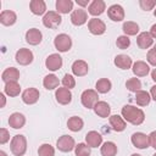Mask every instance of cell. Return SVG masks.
I'll use <instances>...</instances> for the list:
<instances>
[{
    "label": "cell",
    "mask_w": 156,
    "mask_h": 156,
    "mask_svg": "<svg viewBox=\"0 0 156 156\" xmlns=\"http://www.w3.org/2000/svg\"><path fill=\"white\" fill-rule=\"evenodd\" d=\"M122 117L126 122H129L133 126H140L145 121V113L141 108H138L132 105H124L122 107Z\"/></svg>",
    "instance_id": "obj_1"
},
{
    "label": "cell",
    "mask_w": 156,
    "mask_h": 156,
    "mask_svg": "<svg viewBox=\"0 0 156 156\" xmlns=\"http://www.w3.org/2000/svg\"><path fill=\"white\" fill-rule=\"evenodd\" d=\"M10 149L11 152L15 156H23L27 151V139L22 134H17L12 136L11 143H10Z\"/></svg>",
    "instance_id": "obj_2"
},
{
    "label": "cell",
    "mask_w": 156,
    "mask_h": 156,
    "mask_svg": "<svg viewBox=\"0 0 156 156\" xmlns=\"http://www.w3.org/2000/svg\"><path fill=\"white\" fill-rule=\"evenodd\" d=\"M99 101V93L94 89H87L80 95V102L85 108H94L95 104Z\"/></svg>",
    "instance_id": "obj_3"
},
{
    "label": "cell",
    "mask_w": 156,
    "mask_h": 156,
    "mask_svg": "<svg viewBox=\"0 0 156 156\" xmlns=\"http://www.w3.org/2000/svg\"><path fill=\"white\" fill-rule=\"evenodd\" d=\"M62 22V18H61V15L57 12V11H49L44 15L43 17V24L49 28V29H55L57 28Z\"/></svg>",
    "instance_id": "obj_4"
},
{
    "label": "cell",
    "mask_w": 156,
    "mask_h": 156,
    "mask_svg": "<svg viewBox=\"0 0 156 156\" xmlns=\"http://www.w3.org/2000/svg\"><path fill=\"white\" fill-rule=\"evenodd\" d=\"M54 45L58 50V52H67L72 48V39L68 34L61 33L54 39Z\"/></svg>",
    "instance_id": "obj_5"
},
{
    "label": "cell",
    "mask_w": 156,
    "mask_h": 156,
    "mask_svg": "<svg viewBox=\"0 0 156 156\" xmlns=\"http://www.w3.org/2000/svg\"><path fill=\"white\" fill-rule=\"evenodd\" d=\"M56 147L62 152H69L76 147L74 139L71 135H67V134L61 135L56 141Z\"/></svg>",
    "instance_id": "obj_6"
},
{
    "label": "cell",
    "mask_w": 156,
    "mask_h": 156,
    "mask_svg": "<svg viewBox=\"0 0 156 156\" xmlns=\"http://www.w3.org/2000/svg\"><path fill=\"white\" fill-rule=\"evenodd\" d=\"M15 58H16V62L20 63L21 66H28L33 62V52L29 50V49H26V48H22L20 50H17L16 55H15Z\"/></svg>",
    "instance_id": "obj_7"
},
{
    "label": "cell",
    "mask_w": 156,
    "mask_h": 156,
    "mask_svg": "<svg viewBox=\"0 0 156 156\" xmlns=\"http://www.w3.org/2000/svg\"><path fill=\"white\" fill-rule=\"evenodd\" d=\"M130 141L132 144L136 147V149H146L150 146V143H149V135H146L145 133H141V132H136V133H133L132 136H130Z\"/></svg>",
    "instance_id": "obj_8"
},
{
    "label": "cell",
    "mask_w": 156,
    "mask_h": 156,
    "mask_svg": "<svg viewBox=\"0 0 156 156\" xmlns=\"http://www.w3.org/2000/svg\"><path fill=\"white\" fill-rule=\"evenodd\" d=\"M88 29L94 35H101L106 30V24L104 21L94 17V18H90L88 21Z\"/></svg>",
    "instance_id": "obj_9"
},
{
    "label": "cell",
    "mask_w": 156,
    "mask_h": 156,
    "mask_svg": "<svg viewBox=\"0 0 156 156\" xmlns=\"http://www.w3.org/2000/svg\"><path fill=\"white\" fill-rule=\"evenodd\" d=\"M88 21V12L82 9V7H78L77 10H73L72 13H71V22L73 26H83Z\"/></svg>",
    "instance_id": "obj_10"
},
{
    "label": "cell",
    "mask_w": 156,
    "mask_h": 156,
    "mask_svg": "<svg viewBox=\"0 0 156 156\" xmlns=\"http://www.w3.org/2000/svg\"><path fill=\"white\" fill-rule=\"evenodd\" d=\"M107 16L113 22H121L122 20H124V10L121 5L113 4L107 9Z\"/></svg>",
    "instance_id": "obj_11"
},
{
    "label": "cell",
    "mask_w": 156,
    "mask_h": 156,
    "mask_svg": "<svg viewBox=\"0 0 156 156\" xmlns=\"http://www.w3.org/2000/svg\"><path fill=\"white\" fill-rule=\"evenodd\" d=\"M62 57L58 55V54H51L46 57L45 60V66L49 71L51 72H55V71H58L61 67H62Z\"/></svg>",
    "instance_id": "obj_12"
},
{
    "label": "cell",
    "mask_w": 156,
    "mask_h": 156,
    "mask_svg": "<svg viewBox=\"0 0 156 156\" xmlns=\"http://www.w3.org/2000/svg\"><path fill=\"white\" fill-rule=\"evenodd\" d=\"M39 96H40V93L38 89L28 88V89L23 90V93H22V101L27 105H34L35 102H38Z\"/></svg>",
    "instance_id": "obj_13"
},
{
    "label": "cell",
    "mask_w": 156,
    "mask_h": 156,
    "mask_svg": "<svg viewBox=\"0 0 156 156\" xmlns=\"http://www.w3.org/2000/svg\"><path fill=\"white\" fill-rule=\"evenodd\" d=\"M55 98L60 105H68L72 101V93L67 88H57L55 91Z\"/></svg>",
    "instance_id": "obj_14"
},
{
    "label": "cell",
    "mask_w": 156,
    "mask_h": 156,
    "mask_svg": "<svg viewBox=\"0 0 156 156\" xmlns=\"http://www.w3.org/2000/svg\"><path fill=\"white\" fill-rule=\"evenodd\" d=\"M43 40V34L37 28H30L26 32V41L29 45H38Z\"/></svg>",
    "instance_id": "obj_15"
},
{
    "label": "cell",
    "mask_w": 156,
    "mask_h": 156,
    "mask_svg": "<svg viewBox=\"0 0 156 156\" xmlns=\"http://www.w3.org/2000/svg\"><path fill=\"white\" fill-rule=\"evenodd\" d=\"M72 73L77 77H84L85 74H88V71H89V66L85 61L83 60H76L73 63H72Z\"/></svg>",
    "instance_id": "obj_16"
},
{
    "label": "cell",
    "mask_w": 156,
    "mask_h": 156,
    "mask_svg": "<svg viewBox=\"0 0 156 156\" xmlns=\"http://www.w3.org/2000/svg\"><path fill=\"white\" fill-rule=\"evenodd\" d=\"M85 144L90 147H98L102 144V136L96 130H90L85 135Z\"/></svg>",
    "instance_id": "obj_17"
},
{
    "label": "cell",
    "mask_w": 156,
    "mask_h": 156,
    "mask_svg": "<svg viewBox=\"0 0 156 156\" xmlns=\"http://www.w3.org/2000/svg\"><path fill=\"white\" fill-rule=\"evenodd\" d=\"M105 10H106V4L102 0H93L88 6V12L91 16H100L105 12Z\"/></svg>",
    "instance_id": "obj_18"
},
{
    "label": "cell",
    "mask_w": 156,
    "mask_h": 156,
    "mask_svg": "<svg viewBox=\"0 0 156 156\" xmlns=\"http://www.w3.org/2000/svg\"><path fill=\"white\" fill-rule=\"evenodd\" d=\"M9 124L13 129H21V128H23V126L26 124V117H24V115H22L20 112H13L9 117Z\"/></svg>",
    "instance_id": "obj_19"
},
{
    "label": "cell",
    "mask_w": 156,
    "mask_h": 156,
    "mask_svg": "<svg viewBox=\"0 0 156 156\" xmlns=\"http://www.w3.org/2000/svg\"><path fill=\"white\" fill-rule=\"evenodd\" d=\"M136 44L140 49H149L154 44V38L149 32H141L136 37Z\"/></svg>",
    "instance_id": "obj_20"
},
{
    "label": "cell",
    "mask_w": 156,
    "mask_h": 156,
    "mask_svg": "<svg viewBox=\"0 0 156 156\" xmlns=\"http://www.w3.org/2000/svg\"><path fill=\"white\" fill-rule=\"evenodd\" d=\"M132 71L135 77H145L150 72V66L144 61H135L132 66Z\"/></svg>",
    "instance_id": "obj_21"
},
{
    "label": "cell",
    "mask_w": 156,
    "mask_h": 156,
    "mask_svg": "<svg viewBox=\"0 0 156 156\" xmlns=\"http://www.w3.org/2000/svg\"><path fill=\"white\" fill-rule=\"evenodd\" d=\"M108 122H110V126L111 128L115 130V132H123L127 127L126 124V121L122 116H118V115H112L108 117Z\"/></svg>",
    "instance_id": "obj_22"
},
{
    "label": "cell",
    "mask_w": 156,
    "mask_h": 156,
    "mask_svg": "<svg viewBox=\"0 0 156 156\" xmlns=\"http://www.w3.org/2000/svg\"><path fill=\"white\" fill-rule=\"evenodd\" d=\"M93 110L95 115H98L101 118H107L110 117V113H111V107L106 101H98Z\"/></svg>",
    "instance_id": "obj_23"
},
{
    "label": "cell",
    "mask_w": 156,
    "mask_h": 156,
    "mask_svg": "<svg viewBox=\"0 0 156 156\" xmlns=\"http://www.w3.org/2000/svg\"><path fill=\"white\" fill-rule=\"evenodd\" d=\"M29 9H30V12L37 16L46 13V4L43 0H32L29 2Z\"/></svg>",
    "instance_id": "obj_24"
},
{
    "label": "cell",
    "mask_w": 156,
    "mask_h": 156,
    "mask_svg": "<svg viewBox=\"0 0 156 156\" xmlns=\"http://www.w3.org/2000/svg\"><path fill=\"white\" fill-rule=\"evenodd\" d=\"M16 21H17V16H16V13H15L13 11H11V10H4V11L0 13V22H1V24L6 26V27L15 24Z\"/></svg>",
    "instance_id": "obj_25"
},
{
    "label": "cell",
    "mask_w": 156,
    "mask_h": 156,
    "mask_svg": "<svg viewBox=\"0 0 156 156\" xmlns=\"http://www.w3.org/2000/svg\"><path fill=\"white\" fill-rule=\"evenodd\" d=\"M1 79L5 82V83H9V82H17L20 79V71L15 67H9L6 68L2 74H1Z\"/></svg>",
    "instance_id": "obj_26"
},
{
    "label": "cell",
    "mask_w": 156,
    "mask_h": 156,
    "mask_svg": "<svg viewBox=\"0 0 156 156\" xmlns=\"http://www.w3.org/2000/svg\"><path fill=\"white\" fill-rule=\"evenodd\" d=\"M115 65L121 68V69H128L133 66V61L132 58L128 56V55H124V54H121V55H117L115 57Z\"/></svg>",
    "instance_id": "obj_27"
},
{
    "label": "cell",
    "mask_w": 156,
    "mask_h": 156,
    "mask_svg": "<svg viewBox=\"0 0 156 156\" xmlns=\"http://www.w3.org/2000/svg\"><path fill=\"white\" fill-rule=\"evenodd\" d=\"M4 93L7 96H10V98L18 96L20 93H21V85L18 84V82H9V83H5Z\"/></svg>",
    "instance_id": "obj_28"
},
{
    "label": "cell",
    "mask_w": 156,
    "mask_h": 156,
    "mask_svg": "<svg viewBox=\"0 0 156 156\" xmlns=\"http://www.w3.org/2000/svg\"><path fill=\"white\" fill-rule=\"evenodd\" d=\"M58 84H60L58 78H57L55 74H52V73L45 76L44 79H43V85H44V88H45L46 90H54V89H57Z\"/></svg>",
    "instance_id": "obj_29"
},
{
    "label": "cell",
    "mask_w": 156,
    "mask_h": 156,
    "mask_svg": "<svg viewBox=\"0 0 156 156\" xmlns=\"http://www.w3.org/2000/svg\"><path fill=\"white\" fill-rule=\"evenodd\" d=\"M101 156H116L117 155V145L113 141H105L100 149Z\"/></svg>",
    "instance_id": "obj_30"
},
{
    "label": "cell",
    "mask_w": 156,
    "mask_h": 156,
    "mask_svg": "<svg viewBox=\"0 0 156 156\" xmlns=\"http://www.w3.org/2000/svg\"><path fill=\"white\" fill-rule=\"evenodd\" d=\"M111 88H112V83H111V80L107 79V78H100V79L96 82V84H95V90H96L98 93H100V94H106V93H108V91L111 90Z\"/></svg>",
    "instance_id": "obj_31"
},
{
    "label": "cell",
    "mask_w": 156,
    "mask_h": 156,
    "mask_svg": "<svg viewBox=\"0 0 156 156\" xmlns=\"http://www.w3.org/2000/svg\"><path fill=\"white\" fill-rule=\"evenodd\" d=\"M67 127H68V129L72 130V132H79V130L84 127V122H83V119H82L80 117H78V116H72V117H69L68 121H67Z\"/></svg>",
    "instance_id": "obj_32"
},
{
    "label": "cell",
    "mask_w": 156,
    "mask_h": 156,
    "mask_svg": "<svg viewBox=\"0 0 156 156\" xmlns=\"http://www.w3.org/2000/svg\"><path fill=\"white\" fill-rule=\"evenodd\" d=\"M56 10L58 13H68L73 10V1L72 0H57L56 1Z\"/></svg>",
    "instance_id": "obj_33"
},
{
    "label": "cell",
    "mask_w": 156,
    "mask_h": 156,
    "mask_svg": "<svg viewBox=\"0 0 156 156\" xmlns=\"http://www.w3.org/2000/svg\"><path fill=\"white\" fill-rule=\"evenodd\" d=\"M122 30L124 33V35L129 37V35H136L139 32V26L138 23L133 22V21H127L123 23L122 26Z\"/></svg>",
    "instance_id": "obj_34"
},
{
    "label": "cell",
    "mask_w": 156,
    "mask_h": 156,
    "mask_svg": "<svg viewBox=\"0 0 156 156\" xmlns=\"http://www.w3.org/2000/svg\"><path fill=\"white\" fill-rule=\"evenodd\" d=\"M151 101V96L150 93L145 91V90H139L135 93V102L139 106H147Z\"/></svg>",
    "instance_id": "obj_35"
},
{
    "label": "cell",
    "mask_w": 156,
    "mask_h": 156,
    "mask_svg": "<svg viewBox=\"0 0 156 156\" xmlns=\"http://www.w3.org/2000/svg\"><path fill=\"white\" fill-rule=\"evenodd\" d=\"M126 88L132 91V93H136L139 90H141V82L139 80V78H129L126 82Z\"/></svg>",
    "instance_id": "obj_36"
},
{
    "label": "cell",
    "mask_w": 156,
    "mask_h": 156,
    "mask_svg": "<svg viewBox=\"0 0 156 156\" xmlns=\"http://www.w3.org/2000/svg\"><path fill=\"white\" fill-rule=\"evenodd\" d=\"M39 156H55V149L50 144H41L38 149Z\"/></svg>",
    "instance_id": "obj_37"
},
{
    "label": "cell",
    "mask_w": 156,
    "mask_h": 156,
    "mask_svg": "<svg viewBox=\"0 0 156 156\" xmlns=\"http://www.w3.org/2000/svg\"><path fill=\"white\" fill-rule=\"evenodd\" d=\"M74 154L76 156H90V146H88L84 143H79L74 147Z\"/></svg>",
    "instance_id": "obj_38"
},
{
    "label": "cell",
    "mask_w": 156,
    "mask_h": 156,
    "mask_svg": "<svg viewBox=\"0 0 156 156\" xmlns=\"http://www.w3.org/2000/svg\"><path fill=\"white\" fill-rule=\"evenodd\" d=\"M129 45H130V39H129V37H127V35H119V37L116 39V46H117L118 49H121V50L128 49Z\"/></svg>",
    "instance_id": "obj_39"
},
{
    "label": "cell",
    "mask_w": 156,
    "mask_h": 156,
    "mask_svg": "<svg viewBox=\"0 0 156 156\" xmlns=\"http://www.w3.org/2000/svg\"><path fill=\"white\" fill-rule=\"evenodd\" d=\"M61 83H62L63 88H67V89H69V90L76 87V79H74V77H73L72 74H68V73H66V74L63 76Z\"/></svg>",
    "instance_id": "obj_40"
},
{
    "label": "cell",
    "mask_w": 156,
    "mask_h": 156,
    "mask_svg": "<svg viewBox=\"0 0 156 156\" xmlns=\"http://www.w3.org/2000/svg\"><path fill=\"white\" fill-rule=\"evenodd\" d=\"M139 6L144 11L154 10V7L156 6V0H139Z\"/></svg>",
    "instance_id": "obj_41"
},
{
    "label": "cell",
    "mask_w": 156,
    "mask_h": 156,
    "mask_svg": "<svg viewBox=\"0 0 156 156\" xmlns=\"http://www.w3.org/2000/svg\"><path fill=\"white\" fill-rule=\"evenodd\" d=\"M9 140H10V133H9V130L6 128H1L0 129V144L4 145Z\"/></svg>",
    "instance_id": "obj_42"
},
{
    "label": "cell",
    "mask_w": 156,
    "mask_h": 156,
    "mask_svg": "<svg viewBox=\"0 0 156 156\" xmlns=\"http://www.w3.org/2000/svg\"><path fill=\"white\" fill-rule=\"evenodd\" d=\"M146 60H147V62L151 66H155L156 67V50L155 49H150L149 50L147 56H146Z\"/></svg>",
    "instance_id": "obj_43"
},
{
    "label": "cell",
    "mask_w": 156,
    "mask_h": 156,
    "mask_svg": "<svg viewBox=\"0 0 156 156\" xmlns=\"http://www.w3.org/2000/svg\"><path fill=\"white\" fill-rule=\"evenodd\" d=\"M149 143H150V146H152L156 150V130L149 134Z\"/></svg>",
    "instance_id": "obj_44"
},
{
    "label": "cell",
    "mask_w": 156,
    "mask_h": 156,
    "mask_svg": "<svg viewBox=\"0 0 156 156\" xmlns=\"http://www.w3.org/2000/svg\"><path fill=\"white\" fill-rule=\"evenodd\" d=\"M150 96L154 101H156V85H152L150 89Z\"/></svg>",
    "instance_id": "obj_45"
},
{
    "label": "cell",
    "mask_w": 156,
    "mask_h": 156,
    "mask_svg": "<svg viewBox=\"0 0 156 156\" xmlns=\"http://www.w3.org/2000/svg\"><path fill=\"white\" fill-rule=\"evenodd\" d=\"M79 6H82V7H84V6H89L90 4H89V0H77L76 1Z\"/></svg>",
    "instance_id": "obj_46"
},
{
    "label": "cell",
    "mask_w": 156,
    "mask_h": 156,
    "mask_svg": "<svg viewBox=\"0 0 156 156\" xmlns=\"http://www.w3.org/2000/svg\"><path fill=\"white\" fill-rule=\"evenodd\" d=\"M149 33L151 34V37H152L154 39H156V23L151 26V28H150V32H149Z\"/></svg>",
    "instance_id": "obj_47"
},
{
    "label": "cell",
    "mask_w": 156,
    "mask_h": 156,
    "mask_svg": "<svg viewBox=\"0 0 156 156\" xmlns=\"http://www.w3.org/2000/svg\"><path fill=\"white\" fill-rule=\"evenodd\" d=\"M0 98H1V107H5V104H6V99H5V93H1V94H0Z\"/></svg>",
    "instance_id": "obj_48"
},
{
    "label": "cell",
    "mask_w": 156,
    "mask_h": 156,
    "mask_svg": "<svg viewBox=\"0 0 156 156\" xmlns=\"http://www.w3.org/2000/svg\"><path fill=\"white\" fill-rule=\"evenodd\" d=\"M151 78H152L154 82H156V68L152 69V72H151Z\"/></svg>",
    "instance_id": "obj_49"
},
{
    "label": "cell",
    "mask_w": 156,
    "mask_h": 156,
    "mask_svg": "<svg viewBox=\"0 0 156 156\" xmlns=\"http://www.w3.org/2000/svg\"><path fill=\"white\" fill-rule=\"evenodd\" d=\"M0 156H7V155H6V152H5V151H2V150H1V151H0Z\"/></svg>",
    "instance_id": "obj_50"
},
{
    "label": "cell",
    "mask_w": 156,
    "mask_h": 156,
    "mask_svg": "<svg viewBox=\"0 0 156 156\" xmlns=\"http://www.w3.org/2000/svg\"><path fill=\"white\" fill-rule=\"evenodd\" d=\"M130 156H141V155H139V154H132Z\"/></svg>",
    "instance_id": "obj_51"
},
{
    "label": "cell",
    "mask_w": 156,
    "mask_h": 156,
    "mask_svg": "<svg viewBox=\"0 0 156 156\" xmlns=\"http://www.w3.org/2000/svg\"><path fill=\"white\" fill-rule=\"evenodd\" d=\"M154 15H155V17H156V9L154 10Z\"/></svg>",
    "instance_id": "obj_52"
},
{
    "label": "cell",
    "mask_w": 156,
    "mask_h": 156,
    "mask_svg": "<svg viewBox=\"0 0 156 156\" xmlns=\"http://www.w3.org/2000/svg\"><path fill=\"white\" fill-rule=\"evenodd\" d=\"M154 49H155V50H156V44H155V46H154Z\"/></svg>",
    "instance_id": "obj_53"
},
{
    "label": "cell",
    "mask_w": 156,
    "mask_h": 156,
    "mask_svg": "<svg viewBox=\"0 0 156 156\" xmlns=\"http://www.w3.org/2000/svg\"><path fill=\"white\" fill-rule=\"evenodd\" d=\"M152 156H156V152H155V154H154V155H152Z\"/></svg>",
    "instance_id": "obj_54"
}]
</instances>
